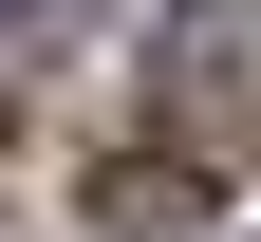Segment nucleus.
Instances as JSON below:
<instances>
[{"instance_id":"obj_2","label":"nucleus","mask_w":261,"mask_h":242,"mask_svg":"<svg viewBox=\"0 0 261 242\" xmlns=\"http://www.w3.org/2000/svg\"><path fill=\"white\" fill-rule=\"evenodd\" d=\"M187 205H205V186H187L168 149H112V168H93V224H130V242H168Z\"/></svg>"},{"instance_id":"obj_3","label":"nucleus","mask_w":261,"mask_h":242,"mask_svg":"<svg viewBox=\"0 0 261 242\" xmlns=\"http://www.w3.org/2000/svg\"><path fill=\"white\" fill-rule=\"evenodd\" d=\"M0 19H19V38H75V19H93V0H0Z\"/></svg>"},{"instance_id":"obj_1","label":"nucleus","mask_w":261,"mask_h":242,"mask_svg":"<svg viewBox=\"0 0 261 242\" xmlns=\"http://www.w3.org/2000/svg\"><path fill=\"white\" fill-rule=\"evenodd\" d=\"M168 112L205 149H261V0H168Z\"/></svg>"}]
</instances>
